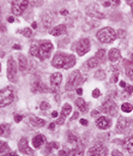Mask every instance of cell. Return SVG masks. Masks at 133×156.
I'll use <instances>...</instances> for the list:
<instances>
[{"label": "cell", "mask_w": 133, "mask_h": 156, "mask_svg": "<svg viewBox=\"0 0 133 156\" xmlns=\"http://www.w3.org/2000/svg\"><path fill=\"white\" fill-rule=\"evenodd\" d=\"M52 116H54V118H58V112H53L52 113Z\"/></svg>", "instance_id": "obj_55"}, {"label": "cell", "mask_w": 133, "mask_h": 156, "mask_svg": "<svg viewBox=\"0 0 133 156\" xmlns=\"http://www.w3.org/2000/svg\"><path fill=\"white\" fill-rule=\"evenodd\" d=\"M8 150V144L3 142V141H0V154H4Z\"/></svg>", "instance_id": "obj_33"}, {"label": "cell", "mask_w": 133, "mask_h": 156, "mask_svg": "<svg viewBox=\"0 0 133 156\" xmlns=\"http://www.w3.org/2000/svg\"><path fill=\"white\" fill-rule=\"evenodd\" d=\"M121 109H122V112H125V113H130L133 109V106L131 103H122Z\"/></svg>", "instance_id": "obj_30"}, {"label": "cell", "mask_w": 133, "mask_h": 156, "mask_svg": "<svg viewBox=\"0 0 133 156\" xmlns=\"http://www.w3.org/2000/svg\"><path fill=\"white\" fill-rule=\"evenodd\" d=\"M19 33H22L25 37H30V36L33 35V30L30 28H25V29H23V30H20Z\"/></svg>", "instance_id": "obj_34"}, {"label": "cell", "mask_w": 133, "mask_h": 156, "mask_svg": "<svg viewBox=\"0 0 133 156\" xmlns=\"http://www.w3.org/2000/svg\"><path fill=\"white\" fill-rule=\"evenodd\" d=\"M31 28H33V29H36V28H37V23H35V22H34V23L31 24Z\"/></svg>", "instance_id": "obj_54"}, {"label": "cell", "mask_w": 133, "mask_h": 156, "mask_svg": "<svg viewBox=\"0 0 133 156\" xmlns=\"http://www.w3.org/2000/svg\"><path fill=\"white\" fill-rule=\"evenodd\" d=\"M108 56H109V60H110L111 63H116V61H119V60H120L121 54H120L119 49H116V48H111V49L109 51Z\"/></svg>", "instance_id": "obj_17"}, {"label": "cell", "mask_w": 133, "mask_h": 156, "mask_svg": "<svg viewBox=\"0 0 133 156\" xmlns=\"http://www.w3.org/2000/svg\"><path fill=\"white\" fill-rule=\"evenodd\" d=\"M126 88H127V93H128V94H132V93H133V86H132V85H127Z\"/></svg>", "instance_id": "obj_44"}, {"label": "cell", "mask_w": 133, "mask_h": 156, "mask_svg": "<svg viewBox=\"0 0 133 156\" xmlns=\"http://www.w3.org/2000/svg\"><path fill=\"white\" fill-rule=\"evenodd\" d=\"M30 123H31V125H34L35 127H41V126H43L46 124V121L43 119L36 118L34 115H30Z\"/></svg>", "instance_id": "obj_23"}, {"label": "cell", "mask_w": 133, "mask_h": 156, "mask_svg": "<svg viewBox=\"0 0 133 156\" xmlns=\"http://www.w3.org/2000/svg\"><path fill=\"white\" fill-rule=\"evenodd\" d=\"M61 81H63V75L60 72H54L50 76V86H52L53 90L58 89L59 85L61 84Z\"/></svg>", "instance_id": "obj_12"}, {"label": "cell", "mask_w": 133, "mask_h": 156, "mask_svg": "<svg viewBox=\"0 0 133 156\" xmlns=\"http://www.w3.org/2000/svg\"><path fill=\"white\" fill-rule=\"evenodd\" d=\"M13 48H15V49H20V46L19 45H15Z\"/></svg>", "instance_id": "obj_56"}, {"label": "cell", "mask_w": 133, "mask_h": 156, "mask_svg": "<svg viewBox=\"0 0 133 156\" xmlns=\"http://www.w3.org/2000/svg\"><path fill=\"white\" fill-rule=\"evenodd\" d=\"M65 33H66V25L65 24H59L50 30V34L53 36H60V35H64Z\"/></svg>", "instance_id": "obj_16"}, {"label": "cell", "mask_w": 133, "mask_h": 156, "mask_svg": "<svg viewBox=\"0 0 133 156\" xmlns=\"http://www.w3.org/2000/svg\"><path fill=\"white\" fill-rule=\"evenodd\" d=\"M116 35H118V37H124V36H125V30L120 29V30L116 31Z\"/></svg>", "instance_id": "obj_38"}, {"label": "cell", "mask_w": 133, "mask_h": 156, "mask_svg": "<svg viewBox=\"0 0 133 156\" xmlns=\"http://www.w3.org/2000/svg\"><path fill=\"white\" fill-rule=\"evenodd\" d=\"M75 65H76V56L72 55V54H67L66 63H65L64 69H65V70H68V69H71V67H73Z\"/></svg>", "instance_id": "obj_19"}, {"label": "cell", "mask_w": 133, "mask_h": 156, "mask_svg": "<svg viewBox=\"0 0 133 156\" xmlns=\"http://www.w3.org/2000/svg\"><path fill=\"white\" fill-rule=\"evenodd\" d=\"M22 119H23V116L22 115H15V121L16 123H19V121H22Z\"/></svg>", "instance_id": "obj_42"}, {"label": "cell", "mask_w": 133, "mask_h": 156, "mask_svg": "<svg viewBox=\"0 0 133 156\" xmlns=\"http://www.w3.org/2000/svg\"><path fill=\"white\" fill-rule=\"evenodd\" d=\"M103 6H106V7L110 6V1H104V3H103Z\"/></svg>", "instance_id": "obj_53"}, {"label": "cell", "mask_w": 133, "mask_h": 156, "mask_svg": "<svg viewBox=\"0 0 133 156\" xmlns=\"http://www.w3.org/2000/svg\"><path fill=\"white\" fill-rule=\"evenodd\" d=\"M66 58H67V54H65L63 52L56 53L52 60V65L54 67H56V69H64L65 63H66Z\"/></svg>", "instance_id": "obj_9"}, {"label": "cell", "mask_w": 133, "mask_h": 156, "mask_svg": "<svg viewBox=\"0 0 133 156\" xmlns=\"http://www.w3.org/2000/svg\"><path fill=\"white\" fill-rule=\"evenodd\" d=\"M111 156H124V155H122V153H120L119 150L114 149L113 151H111Z\"/></svg>", "instance_id": "obj_37"}, {"label": "cell", "mask_w": 133, "mask_h": 156, "mask_svg": "<svg viewBox=\"0 0 133 156\" xmlns=\"http://www.w3.org/2000/svg\"><path fill=\"white\" fill-rule=\"evenodd\" d=\"M8 134H10V125H7V124L0 125V137H1V136L6 137Z\"/></svg>", "instance_id": "obj_25"}, {"label": "cell", "mask_w": 133, "mask_h": 156, "mask_svg": "<svg viewBox=\"0 0 133 156\" xmlns=\"http://www.w3.org/2000/svg\"><path fill=\"white\" fill-rule=\"evenodd\" d=\"M15 99V94L12 88H5V89L0 90V107H6L11 104Z\"/></svg>", "instance_id": "obj_2"}, {"label": "cell", "mask_w": 133, "mask_h": 156, "mask_svg": "<svg viewBox=\"0 0 133 156\" xmlns=\"http://www.w3.org/2000/svg\"><path fill=\"white\" fill-rule=\"evenodd\" d=\"M42 22H43V26L45 28H49L50 25H52V22H53V16L50 15L49 12H46L42 16Z\"/></svg>", "instance_id": "obj_22"}, {"label": "cell", "mask_w": 133, "mask_h": 156, "mask_svg": "<svg viewBox=\"0 0 133 156\" xmlns=\"http://www.w3.org/2000/svg\"><path fill=\"white\" fill-rule=\"evenodd\" d=\"M128 4H131V6H132V17H133V3L132 1H127Z\"/></svg>", "instance_id": "obj_57"}, {"label": "cell", "mask_w": 133, "mask_h": 156, "mask_svg": "<svg viewBox=\"0 0 133 156\" xmlns=\"http://www.w3.org/2000/svg\"><path fill=\"white\" fill-rule=\"evenodd\" d=\"M78 115H79L78 113H75V114H73V119H77V118H78Z\"/></svg>", "instance_id": "obj_58"}, {"label": "cell", "mask_w": 133, "mask_h": 156, "mask_svg": "<svg viewBox=\"0 0 133 156\" xmlns=\"http://www.w3.org/2000/svg\"><path fill=\"white\" fill-rule=\"evenodd\" d=\"M7 78L12 83L17 82V64L13 56H10L7 60Z\"/></svg>", "instance_id": "obj_4"}, {"label": "cell", "mask_w": 133, "mask_h": 156, "mask_svg": "<svg viewBox=\"0 0 133 156\" xmlns=\"http://www.w3.org/2000/svg\"><path fill=\"white\" fill-rule=\"evenodd\" d=\"M96 126L101 130H107L110 127V119L106 116H100L96 120Z\"/></svg>", "instance_id": "obj_13"}, {"label": "cell", "mask_w": 133, "mask_h": 156, "mask_svg": "<svg viewBox=\"0 0 133 156\" xmlns=\"http://www.w3.org/2000/svg\"><path fill=\"white\" fill-rule=\"evenodd\" d=\"M71 111H72V108H71V104L65 103V104H64V107H63V111H61V116H64V118H66V116L71 113Z\"/></svg>", "instance_id": "obj_27"}, {"label": "cell", "mask_w": 133, "mask_h": 156, "mask_svg": "<svg viewBox=\"0 0 133 156\" xmlns=\"http://www.w3.org/2000/svg\"><path fill=\"white\" fill-rule=\"evenodd\" d=\"M76 106L79 108L80 112H86L88 111V103H85V101L81 99V97H79V99L76 100Z\"/></svg>", "instance_id": "obj_24"}, {"label": "cell", "mask_w": 133, "mask_h": 156, "mask_svg": "<svg viewBox=\"0 0 133 156\" xmlns=\"http://www.w3.org/2000/svg\"><path fill=\"white\" fill-rule=\"evenodd\" d=\"M18 149L20 153H23L25 155H34V150L29 147V142L25 137H22L18 142Z\"/></svg>", "instance_id": "obj_11"}, {"label": "cell", "mask_w": 133, "mask_h": 156, "mask_svg": "<svg viewBox=\"0 0 133 156\" xmlns=\"http://www.w3.org/2000/svg\"><path fill=\"white\" fill-rule=\"evenodd\" d=\"M54 129H55V124H54V123H52V124L49 125V130H54Z\"/></svg>", "instance_id": "obj_48"}, {"label": "cell", "mask_w": 133, "mask_h": 156, "mask_svg": "<svg viewBox=\"0 0 133 156\" xmlns=\"http://www.w3.org/2000/svg\"><path fill=\"white\" fill-rule=\"evenodd\" d=\"M100 64V60L97 59V58H90V59L88 60V67H90V69H95V67H97Z\"/></svg>", "instance_id": "obj_26"}, {"label": "cell", "mask_w": 133, "mask_h": 156, "mask_svg": "<svg viewBox=\"0 0 133 156\" xmlns=\"http://www.w3.org/2000/svg\"><path fill=\"white\" fill-rule=\"evenodd\" d=\"M45 142H46V138H45L43 134H36L35 137L33 138V145H34V148H36V149H40L45 144Z\"/></svg>", "instance_id": "obj_15"}, {"label": "cell", "mask_w": 133, "mask_h": 156, "mask_svg": "<svg viewBox=\"0 0 133 156\" xmlns=\"http://www.w3.org/2000/svg\"><path fill=\"white\" fill-rule=\"evenodd\" d=\"M80 124L86 126V125H88V120H85V119H80Z\"/></svg>", "instance_id": "obj_45"}, {"label": "cell", "mask_w": 133, "mask_h": 156, "mask_svg": "<svg viewBox=\"0 0 133 156\" xmlns=\"http://www.w3.org/2000/svg\"><path fill=\"white\" fill-rule=\"evenodd\" d=\"M93 96H94V97H100V96H101L100 89H95V90L93 91Z\"/></svg>", "instance_id": "obj_39"}, {"label": "cell", "mask_w": 133, "mask_h": 156, "mask_svg": "<svg viewBox=\"0 0 133 156\" xmlns=\"http://www.w3.org/2000/svg\"><path fill=\"white\" fill-rule=\"evenodd\" d=\"M0 71H1V64H0Z\"/></svg>", "instance_id": "obj_60"}, {"label": "cell", "mask_w": 133, "mask_h": 156, "mask_svg": "<svg viewBox=\"0 0 133 156\" xmlns=\"http://www.w3.org/2000/svg\"><path fill=\"white\" fill-rule=\"evenodd\" d=\"M64 121H65V118H64V116H60V118L56 120V125H63Z\"/></svg>", "instance_id": "obj_41"}, {"label": "cell", "mask_w": 133, "mask_h": 156, "mask_svg": "<svg viewBox=\"0 0 133 156\" xmlns=\"http://www.w3.org/2000/svg\"><path fill=\"white\" fill-rule=\"evenodd\" d=\"M61 15L66 16V15H68V11H67V10H61Z\"/></svg>", "instance_id": "obj_49"}, {"label": "cell", "mask_w": 133, "mask_h": 156, "mask_svg": "<svg viewBox=\"0 0 133 156\" xmlns=\"http://www.w3.org/2000/svg\"><path fill=\"white\" fill-rule=\"evenodd\" d=\"M131 60L133 61V53H132V55H131Z\"/></svg>", "instance_id": "obj_59"}, {"label": "cell", "mask_w": 133, "mask_h": 156, "mask_svg": "<svg viewBox=\"0 0 133 156\" xmlns=\"http://www.w3.org/2000/svg\"><path fill=\"white\" fill-rule=\"evenodd\" d=\"M59 156H67V154H66L65 150H61V151L59 153Z\"/></svg>", "instance_id": "obj_46"}, {"label": "cell", "mask_w": 133, "mask_h": 156, "mask_svg": "<svg viewBox=\"0 0 133 156\" xmlns=\"http://www.w3.org/2000/svg\"><path fill=\"white\" fill-rule=\"evenodd\" d=\"M124 148L128 154H133V136H130L124 141Z\"/></svg>", "instance_id": "obj_18"}, {"label": "cell", "mask_w": 133, "mask_h": 156, "mask_svg": "<svg viewBox=\"0 0 133 156\" xmlns=\"http://www.w3.org/2000/svg\"><path fill=\"white\" fill-rule=\"evenodd\" d=\"M90 49V40L89 38H81L76 45V51L79 56L85 55Z\"/></svg>", "instance_id": "obj_8"}, {"label": "cell", "mask_w": 133, "mask_h": 156, "mask_svg": "<svg viewBox=\"0 0 133 156\" xmlns=\"http://www.w3.org/2000/svg\"><path fill=\"white\" fill-rule=\"evenodd\" d=\"M67 156H83V151H81L79 148L72 149L67 153Z\"/></svg>", "instance_id": "obj_28"}, {"label": "cell", "mask_w": 133, "mask_h": 156, "mask_svg": "<svg viewBox=\"0 0 133 156\" xmlns=\"http://www.w3.org/2000/svg\"><path fill=\"white\" fill-rule=\"evenodd\" d=\"M6 156H18V154H17V153H15V151H12V153H8Z\"/></svg>", "instance_id": "obj_47"}, {"label": "cell", "mask_w": 133, "mask_h": 156, "mask_svg": "<svg viewBox=\"0 0 133 156\" xmlns=\"http://www.w3.org/2000/svg\"><path fill=\"white\" fill-rule=\"evenodd\" d=\"M46 89L47 88L41 83L40 81H35L34 82V84H33V86H31V90H33V93H41V91H46Z\"/></svg>", "instance_id": "obj_20"}, {"label": "cell", "mask_w": 133, "mask_h": 156, "mask_svg": "<svg viewBox=\"0 0 133 156\" xmlns=\"http://www.w3.org/2000/svg\"><path fill=\"white\" fill-rule=\"evenodd\" d=\"M126 73H127V76H128V77L131 78V79L133 81V70H132V69H127Z\"/></svg>", "instance_id": "obj_40"}, {"label": "cell", "mask_w": 133, "mask_h": 156, "mask_svg": "<svg viewBox=\"0 0 133 156\" xmlns=\"http://www.w3.org/2000/svg\"><path fill=\"white\" fill-rule=\"evenodd\" d=\"M29 6V1H12V13L15 16H20L25 8Z\"/></svg>", "instance_id": "obj_10"}, {"label": "cell", "mask_w": 133, "mask_h": 156, "mask_svg": "<svg viewBox=\"0 0 133 156\" xmlns=\"http://www.w3.org/2000/svg\"><path fill=\"white\" fill-rule=\"evenodd\" d=\"M30 54H31L33 56L38 58V46L37 45H33L31 47H30Z\"/></svg>", "instance_id": "obj_31"}, {"label": "cell", "mask_w": 133, "mask_h": 156, "mask_svg": "<svg viewBox=\"0 0 133 156\" xmlns=\"http://www.w3.org/2000/svg\"><path fill=\"white\" fill-rule=\"evenodd\" d=\"M104 76H106V73H104L103 70H98V71L95 72V78H96V79H100V81L104 79Z\"/></svg>", "instance_id": "obj_32"}, {"label": "cell", "mask_w": 133, "mask_h": 156, "mask_svg": "<svg viewBox=\"0 0 133 156\" xmlns=\"http://www.w3.org/2000/svg\"><path fill=\"white\" fill-rule=\"evenodd\" d=\"M7 21H8L10 23H13V22H15V18H13V17H8V18H7Z\"/></svg>", "instance_id": "obj_50"}, {"label": "cell", "mask_w": 133, "mask_h": 156, "mask_svg": "<svg viewBox=\"0 0 133 156\" xmlns=\"http://www.w3.org/2000/svg\"><path fill=\"white\" fill-rule=\"evenodd\" d=\"M96 37L98 38V41L102 42V43H110V42H113V41L116 40L118 35H116V31L114 30L113 28L107 26V28L101 29L100 31H97Z\"/></svg>", "instance_id": "obj_1"}, {"label": "cell", "mask_w": 133, "mask_h": 156, "mask_svg": "<svg viewBox=\"0 0 133 156\" xmlns=\"http://www.w3.org/2000/svg\"><path fill=\"white\" fill-rule=\"evenodd\" d=\"M18 66H19V70L24 72L26 70V67H28V60H26V58L24 55H19L18 56Z\"/></svg>", "instance_id": "obj_21"}, {"label": "cell", "mask_w": 133, "mask_h": 156, "mask_svg": "<svg viewBox=\"0 0 133 156\" xmlns=\"http://www.w3.org/2000/svg\"><path fill=\"white\" fill-rule=\"evenodd\" d=\"M53 51V45L49 41H43L38 46V58L41 60H46L49 58L50 53Z\"/></svg>", "instance_id": "obj_3"}, {"label": "cell", "mask_w": 133, "mask_h": 156, "mask_svg": "<svg viewBox=\"0 0 133 156\" xmlns=\"http://www.w3.org/2000/svg\"><path fill=\"white\" fill-rule=\"evenodd\" d=\"M77 136H75L73 133H68V142H71V143H76L77 142Z\"/></svg>", "instance_id": "obj_36"}, {"label": "cell", "mask_w": 133, "mask_h": 156, "mask_svg": "<svg viewBox=\"0 0 133 156\" xmlns=\"http://www.w3.org/2000/svg\"><path fill=\"white\" fill-rule=\"evenodd\" d=\"M81 82V77H80V72L79 71H73L72 73H71V76L68 77V81L66 83V90L71 91L76 89V85H78L79 83Z\"/></svg>", "instance_id": "obj_6"}, {"label": "cell", "mask_w": 133, "mask_h": 156, "mask_svg": "<svg viewBox=\"0 0 133 156\" xmlns=\"http://www.w3.org/2000/svg\"><path fill=\"white\" fill-rule=\"evenodd\" d=\"M101 111L107 113V114H109V115H115L116 112H118V106H116V103L113 100L108 99V100H106L103 103H102Z\"/></svg>", "instance_id": "obj_7"}, {"label": "cell", "mask_w": 133, "mask_h": 156, "mask_svg": "<svg viewBox=\"0 0 133 156\" xmlns=\"http://www.w3.org/2000/svg\"><path fill=\"white\" fill-rule=\"evenodd\" d=\"M77 94H78V95L80 96L81 94H83V90H81V89H80V88H79V89H77Z\"/></svg>", "instance_id": "obj_52"}, {"label": "cell", "mask_w": 133, "mask_h": 156, "mask_svg": "<svg viewBox=\"0 0 133 156\" xmlns=\"http://www.w3.org/2000/svg\"><path fill=\"white\" fill-rule=\"evenodd\" d=\"M127 127H128V120L126 118H124V116H120L118 120V124H116V132L122 133Z\"/></svg>", "instance_id": "obj_14"}, {"label": "cell", "mask_w": 133, "mask_h": 156, "mask_svg": "<svg viewBox=\"0 0 133 156\" xmlns=\"http://www.w3.org/2000/svg\"><path fill=\"white\" fill-rule=\"evenodd\" d=\"M95 58H97L100 61L104 60V58H106V49H98L97 53H96V55H95Z\"/></svg>", "instance_id": "obj_29"}, {"label": "cell", "mask_w": 133, "mask_h": 156, "mask_svg": "<svg viewBox=\"0 0 133 156\" xmlns=\"http://www.w3.org/2000/svg\"><path fill=\"white\" fill-rule=\"evenodd\" d=\"M120 86H121V88H126L127 85H126V83H125V82H120Z\"/></svg>", "instance_id": "obj_51"}, {"label": "cell", "mask_w": 133, "mask_h": 156, "mask_svg": "<svg viewBox=\"0 0 133 156\" xmlns=\"http://www.w3.org/2000/svg\"><path fill=\"white\" fill-rule=\"evenodd\" d=\"M107 153H108L107 147L101 142L95 143L89 149V156H107Z\"/></svg>", "instance_id": "obj_5"}, {"label": "cell", "mask_w": 133, "mask_h": 156, "mask_svg": "<svg viewBox=\"0 0 133 156\" xmlns=\"http://www.w3.org/2000/svg\"><path fill=\"white\" fill-rule=\"evenodd\" d=\"M110 82H111V83H116V82H118V75H116V73L111 76V79H110Z\"/></svg>", "instance_id": "obj_43"}, {"label": "cell", "mask_w": 133, "mask_h": 156, "mask_svg": "<svg viewBox=\"0 0 133 156\" xmlns=\"http://www.w3.org/2000/svg\"><path fill=\"white\" fill-rule=\"evenodd\" d=\"M40 108L42 111H48L50 108V104L48 102H46V101H42V102H41V104H40Z\"/></svg>", "instance_id": "obj_35"}]
</instances>
